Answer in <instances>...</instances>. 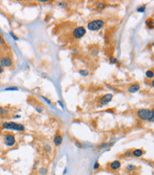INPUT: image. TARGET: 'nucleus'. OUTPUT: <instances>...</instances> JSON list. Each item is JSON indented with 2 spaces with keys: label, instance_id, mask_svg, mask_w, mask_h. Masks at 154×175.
<instances>
[{
  "label": "nucleus",
  "instance_id": "nucleus-1",
  "mask_svg": "<svg viewBox=\"0 0 154 175\" xmlns=\"http://www.w3.org/2000/svg\"><path fill=\"white\" fill-rule=\"evenodd\" d=\"M104 25H105V22H104L103 20L97 19V20L90 21V22L88 24V30H90V31H98V30H100Z\"/></svg>",
  "mask_w": 154,
  "mask_h": 175
},
{
  "label": "nucleus",
  "instance_id": "nucleus-2",
  "mask_svg": "<svg viewBox=\"0 0 154 175\" xmlns=\"http://www.w3.org/2000/svg\"><path fill=\"white\" fill-rule=\"evenodd\" d=\"M3 127L7 128V129H13V130H17V131H24L25 127L23 124L20 123H3Z\"/></svg>",
  "mask_w": 154,
  "mask_h": 175
},
{
  "label": "nucleus",
  "instance_id": "nucleus-3",
  "mask_svg": "<svg viewBox=\"0 0 154 175\" xmlns=\"http://www.w3.org/2000/svg\"><path fill=\"white\" fill-rule=\"evenodd\" d=\"M149 114H150V110H148V109H140V110H138V112H137V116H138V118H140L141 120L145 121V120H147V119H148Z\"/></svg>",
  "mask_w": 154,
  "mask_h": 175
},
{
  "label": "nucleus",
  "instance_id": "nucleus-4",
  "mask_svg": "<svg viewBox=\"0 0 154 175\" xmlns=\"http://www.w3.org/2000/svg\"><path fill=\"white\" fill-rule=\"evenodd\" d=\"M86 34V30L84 27H78L73 31V36L75 38H81L83 37Z\"/></svg>",
  "mask_w": 154,
  "mask_h": 175
},
{
  "label": "nucleus",
  "instance_id": "nucleus-5",
  "mask_svg": "<svg viewBox=\"0 0 154 175\" xmlns=\"http://www.w3.org/2000/svg\"><path fill=\"white\" fill-rule=\"evenodd\" d=\"M4 142H5V144H6L8 146H12L15 145V142H16V141H15V138H14L13 135L9 134V135H6V136H5Z\"/></svg>",
  "mask_w": 154,
  "mask_h": 175
},
{
  "label": "nucleus",
  "instance_id": "nucleus-6",
  "mask_svg": "<svg viewBox=\"0 0 154 175\" xmlns=\"http://www.w3.org/2000/svg\"><path fill=\"white\" fill-rule=\"evenodd\" d=\"M0 64H2V65H1L2 67H3V66H5V67H10V66H11V64H12V59H11L10 57H5V58H3L0 59Z\"/></svg>",
  "mask_w": 154,
  "mask_h": 175
},
{
  "label": "nucleus",
  "instance_id": "nucleus-7",
  "mask_svg": "<svg viewBox=\"0 0 154 175\" xmlns=\"http://www.w3.org/2000/svg\"><path fill=\"white\" fill-rule=\"evenodd\" d=\"M112 98H113V95H112V94L104 95V97L100 100V102H101V104H107V103H109L111 100H112Z\"/></svg>",
  "mask_w": 154,
  "mask_h": 175
},
{
  "label": "nucleus",
  "instance_id": "nucleus-8",
  "mask_svg": "<svg viewBox=\"0 0 154 175\" xmlns=\"http://www.w3.org/2000/svg\"><path fill=\"white\" fill-rule=\"evenodd\" d=\"M110 166L111 169L117 170V169H119L120 167H121V163H120L119 161H113L112 163H110Z\"/></svg>",
  "mask_w": 154,
  "mask_h": 175
},
{
  "label": "nucleus",
  "instance_id": "nucleus-9",
  "mask_svg": "<svg viewBox=\"0 0 154 175\" xmlns=\"http://www.w3.org/2000/svg\"><path fill=\"white\" fill-rule=\"evenodd\" d=\"M139 89H140V85H139L138 83H134V84H131V85L128 87V91H129L130 93H135Z\"/></svg>",
  "mask_w": 154,
  "mask_h": 175
},
{
  "label": "nucleus",
  "instance_id": "nucleus-10",
  "mask_svg": "<svg viewBox=\"0 0 154 175\" xmlns=\"http://www.w3.org/2000/svg\"><path fill=\"white\" fill-rule=\"evenodd\" d=\"M143 154H144V151H143L142 149H135L134 151L131 152V155L134 156V157H137V158L141 157Z\"/></svg>",
  "mask_w": 154,
  "mask_h": 175
},
{
  "label": "nucleus",
  "instance_id": "nucleus-11",
  "mask_svg": "<svg viewBox=\"0 0 154 175\" xmlns=\"http://www.w3.org/2000/svg\"><path fill=\"white\" fill-rule=\"evenodd\" d=\"M62 141H63V139H62V137H61L60 135H56V136L54 137V139H53V142H54V144H55L56 146L61 145V144H62Z\"/></svg>",
  "mask_w": 154,
  "mask_h": 175
},
{
  "label": "nucleus",
  "instance_id": "nucleus-12",
  "mask_svg": "<svg viewBox=\"0 0 154 175\" xmlns=\"http://www.w3.org/2000/svg\"><path fill=\"white\" fill-rule=\"evenodd\" d=\"M147 121H149V122H153L154 121V111L153 110H150V114H149V117H148Z\"/></svg>",
  "mask_w": 154,
  "mask_h": 175
},
{
  "label": "nucleus",
  "instance_id": "nucleus-13",
  "mask_svg": "<svg viewBox=\"0 0 154 175\" xmlns=\"http://www.w3.org/2000/svg\"><path fill=\"white\" fill-rule=\"evenodd\" d=\"M145 76H146L147 78H153V71L147 70L145 72Z\"/></svg>",
  "mask_w": 154,
  "mask_h": 175
},
{
  "label": "nucleus",
  "instance_id": "nucleus-14",
  "mask_svg": "<svg viewBox=\"0 0 154 175\" xmlns=\"http://www.w3.org/2000/svg\"><path fill=\"white\" fill-rule=\"evenodd\" d=\"M79 73H80V75H82V76H84V77L88 76V74H89L88 70H80L79 71Z\"/></svg>",
  "mask_w": 154,
  "mask_h": 175
},
{
  "label": "nucleus",
  "instance_id": "nucleus-15",
  "mask_svg": "<svg viewBox=\"0 0 154 175\" xmlns=\"http://www.w3.org/2000/svg\"><path fill=\"white\" fill-rule=\"evenodd\" d=\"M97 9H99V10H103L104 8H105V4L104 3H101V2H99L98 4H97Z\"/></svg>",
  "mask_w": 154,
  "mask_h": 175
},
{
  "label": "nucleus",
  "instance_id": "nucleus-16",
  "mask_svg": "<svg viewBox=\"0 0 154 175\" xmlns=\"http://www.w3.org/2000/svg\"><path fill=\"white\" fill-rule=\"evenodd\" d=\"M8 113V110L3 108V107H0V115H5V114Z\"/></svg>",
  "mask_w": 154,
  "mask_h": 175
},
{
  "label": "nucleus",
  "instance_id": "nucleus-17",
  "mask_svg": "<svg viewBox=\"0 0 154 175\" xmlns=\"http://www.w3.org/2000/svg\"><path fill=\"white\" fill-rule=\"evenodd\" d=\"M145 6L144 5L143 7H140V8H138V10H137V11H138V12H140V13H144V12H145Z\"/></svg>",
  "mask_w": 154,
  "mask_h": 175
},
{
  "label": "nucleus",
  "instance_id": "nucleus-18",
  "mask_svg": "<svg viewBox=\"0 0 154 175\" xmlns=\"http://www.w3.org/2000/svg\"><path fill=\"white\" fill-rule=\"evenodd\" d=\"M5 90H6V91H11V90L17 91V90H18V88H17V87H9V88H6Z\"/></svg>",
  "mask_w": 154,
  "mask_h": 175
},
{
  "label": "nucleus",
  "instance_id": "nucleus-19",
  "mask_svg": "<svg viewBox=\"0 0 154 175\" xmlns=\"http://www.w3.org/2000/svg\"><path fill=\"white\" fill-rule=\"evenodd\" d=\"M47 173V168H41L40 169V174H46Z\"/></svg>",
  "mask_w": 154,
  "mask_h": 175
},
{
  "label": "nucleus",
  "instance_id": "nucleus-20",
  "mask_svg": "<svg viewBox=\"0 0 154 175\" xmlns=\"http://www.w3.org/2000/svg\"><path fill=\"white\" fill-rule=\"evenodd\" d=\"M128 169H129V170H134L136 167H135V166H128V167H127Z\"/></svg>",
  "mask_w": 154,
  "mask_h": 175
},
{
  "label": "nucleus",
  "instance_id": "nucleus-21",
  "mask_svg": "<svg viewBox=\"0 0 154 175\" xmlns=\"http://www.w3.org/2000/svg\"><path fill=\"white\" fill-rule=\"evenodd\" d=\"M110 61L112 62V63H116V62H117V59H116V58H111L110 59Z\"/></svg>",
  "mask_w": 154,
  "mask_h": 175
},
{
  "label": "nucleus",
  "instance_id": "nucleus-22",
  "mask_svg": "<svg viewBox=\"0 0 154 175\" xmlns=\"http://www.w3.org/2000/svg\"><path fill=\"white\" fill-rule=\"evenodd\" d=\"M5 43V40H4V38L0 35V44H4Z\"/></svg>",
  "mask_w": 154,
  "mask_h": 175
},
{
  "label": "nucleus",
  "instance_id": "nucleus-23",
  "mask_svg": "<svg viewBox=\"0 0 154 175\" xmlns=\"http://www.w3.org/2000/svg\"><path fill=\"white\" fill-rule=\"evenodd\" d=\"M99 166H100L99 163H97V162H96V163H95V165H94V168H95V169H97V168H99Z\"/></svg>",
  "mask_w": 154,
  "mask_h": 175
},
{
  "label": "nucleus",
  "instance_id": "nucleus-24",
  "mask_svg": "<svg viewBox=\"0 0 154 175\" xmlns=\"http://www.w3.org/2000/svg\"><path fill=\"white\" fill-rule=\"evenodd\" d=\"M10 34H11V36H12V37H13V38H14L15 40H17V39H18V37H17V36H15V35H13V33H10Z\"/></svg>",
  "mask_w": 154,
  "mask_h": 175
},
{
  "label": "nucleus",
  "instance_id": "nucleus-25",
  "mask_svg": "<svg viewBox=\"0 0 154 175\" xmlns=\"http://www.w3.org/2000/svg\"><path fill=\"white\" fill-rule=\"evenodd\" d=\"M42 110H43L42 107H37V111L38 112H42Z\"/></svg>",
  "mask_w": 154,
  "mask_h": 175
},
{
  "label": "nucleus",
  "instance_id": "nucleus-26",
  "mask_svg": "<svg viewBox=\"0 0 154 175\" xmlns=\"http://www.w3.org/2000/svg\"><path fill=\"white\" fill-rule=\"evenodd\" d=\"M126 155H128V157H129V156L131 155V152H130V151H128V152H126Z\"/></svg>",
  "mask_w": 154,
  "mask_h": 175
},
{
  "label": "nucleus",
  "instance_id": "nucleus-27",
  "mask_svg": "<svg viewBox=\"0 0 154 175\" xmlns=\"http://www.w3.org/2000/svg\"><path fill=\"white\" fill-rule=\"evenodd\" d=\"M2 72H3V67H2L1 65H0V74H1Z\"/></svg>",
  "mask_w": 154,
  "mask_h": 175
},
{
  "label": "nucleus",
  "instance_id": "nucleus-28",
  "mask_svg": "<svg viewBox=\"0 0 154 175\" xmlns=\"http://www.w3.org/2000/svg\"><path fill=\"white\" fill-rule=\"evenodd\" d=\"M76 146H79V147H81V146H81L80 144H78V143H76Z\"/></svg>",
  "mask_w": 154,
  "mask_h": 175
}]
</instances>
